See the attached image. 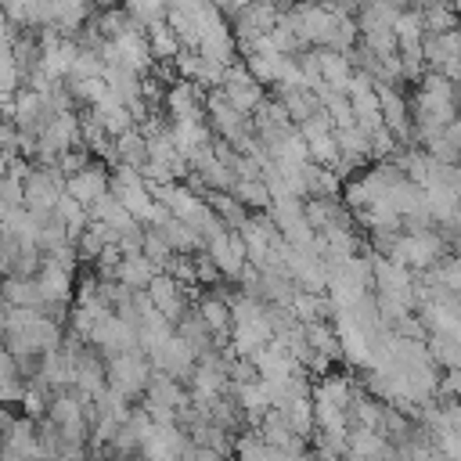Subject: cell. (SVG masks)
Wrapping results in <instances>:
<instances>
[{"label":"cell","instance_id":"obj_14","mask_svg":"<svg viewBox=\"0 0 461 461\" xmlns=\"http://www.w3.org/2000/svg\"><path fill=\"white\" fill-rule=\"evenodd\" d=\"M194 310L202 313V321L227 342L230 339V328H234V313H230V299L227 295H216V292H209V295H202V299H194Z\"/></svg>","mask_w":461,"mask_h":461},{"label":"cell","instance_id":"obj_16","mask_svg":"<svg viewBox=\"0 0 461 461\" xmlns=\"http://www.w3.org/2000/svg\"><path fill=\"white\" fill-rule=\"evenodd\" d=\"M317 65H321V76H324V83L328 86H335V90H346V83L353 79V61H349V54H339V50H317Z\"/></svg>","mask_w":461,"mask_h":461},{"label":"cell","instance_id":"obj_17","mask_svg":"<svg viewBox=\"0 0 461 461\" xmlns=\"http://www.w3.org/2000/svg\"><path fill=\"white\" fill-rule=\"evenodd\" d=\"M148 137H144V130L137 126V130H130V133H122L119 140H115V166H133V169H144L148 166Z\"/></svg>","mask_w":461,"mask_h":461},{"label":"cell","instance_id":"obj_1","mask_svg":"<svg viewBox=\"0 0 461 461\" xmlns=\"http://www.w3.org/2000/svg\"><path fill=\"white\" fill-rule=\"evenodd\" d=\"M151 375H155V364H151V357L140 353V349L108 357V385L119 389V393L130 396V400L140 396V393H148Z\"/></svg>","mask_w":461,"mask_h":461},{"label":"cell","instance_id":"obj_27","mask_svg":"<svg viewBox=\"0 0 461 461\" xmlns=\"http://www.w3.org/2000/svg\"><path fill=\"white\" fill-rule=\"evenodd\" d=\"M115 4H119V0H94V7H97V11H112Z\"/></svg>","mask_w":461,"mask_h":461},{"label":"cell","instance_id":"obj_5","mask_svg":"<svg viewBox=\"0 0 461 461\" xmlns=\"http://www.w3.org/2000/svg\"><path fill=\"white\" fill-rule=\"evenodd\" d=\"M220 90H223V97H227L234 108H241L245 115H256V108L267 101L263 83L252 79V72H249L245 65H230L227 76H223V83H220Z\"/></svg>","mask_w":461,"mask_h":461},{"label":"cell","instance_id":"obj_18","mask_svg":"<svg viewBox=\"0 0 461 461\" xmlns=\"http://www.w3.org/2000/svg\"><path fill=\"white\" fill-rule=\"evenodd\" d=\"M205 198H209V205L216 209V216H220V223H223L227 230H241V227L249 223V209L238 202L234 191H209Z\"/></svg>","mask_w":461,"mask_h":461},{"label":"cell","instance_id":"obj_24","mask_svg":"<svg viewBox=\"0 0 461 461\" xmlns=\"http://www.w3.org/2000/svg\"><path fill=\"white\" fill-rule=\"evenodd\" d=\"M234 194L245 209H256V212H267L274 205V194L267 187V180H238L234 184Z\"/></svg>","mask_w":461,"mask_h":461},{"label":"cell","instance_id":"obj_7","mask_svg":"<svg viewBox=\"0 0 461 461\" xmlns=\"http://www.w3.org/2000/svg\"><path fill=\"white\" fill-rule=\"evenodd\" d=\"M148 357H151L155 371H162V375H169V378H191L194 367H198V353H194L176 331H173L158 349H151Z\"/></svg>","mask_w":461,"mask_h":461},{"label":"cell","instance_id":"obj_13","mask_svg":"<svg viewBox=\"0 0 461 461\" xmlns=\"http://www.w3.org/2000/svg\"><path fill=\"white\" fill-rule=\"evenodd\" d=\"M79 50H83V43H79L76 36H65L58 47L43 50L40 72H47L54 83H65V79H68V72H72V65H76V58H79Z\"/></svg>","mask_w":461,"mask_h":461},{"label":"cell","instance_id":"obj_9","mask_svg":"<svg viewBox=\"0 0 461 461\" xmlns=\"http://www.w3.org/2000/svg\"><path fill=\"white\" fill-rule=\"evenodd\" d=\"M112 43L119 50V65L133 68L137 76H151L155 72V54H151V43H148V32L144 29H130L126 36H119Z\"/></svg>","mask_w":461,"mask_h":461},{"label":"cell","instance_id":"obj_3","mask_svg":"<svg viewBox=\"0 0 461 461\" xmlns=\"http://www.w3.org/2000/svg\"><path fill=\"white\" fill-rule=\"evenodd\" d=\"M295 18H299V36H303V43L313 47V50H324V47H331L342 14H331V11L321 7L317 0H306V4H295Z\"/></svg>","mask_w":461,"mask_h":461},{"label":"cell","instance_id":"obj_23","mask_svg":"<svg viewBox=\"0 0 461 461\" xmlns=\"http://www.w3.org/2000/svg\"><path fill=\"white\" fill-rule=\"evenodd\" d=\"M122 7L144 32L169 18V0H122Z\"/></svg>","mask_w":461,"mask_h":461},{"label":"cell","instance_id":"obj_19","mask_svg":"<svg viewBox=\"0 0 461 461\" xmlns=\"http://www.w3.org/2000/svg\"><path fill=\"white\" fill-rule=\"evenodd\" d=\"M158 230L166 234V241H169L180 256H194V252L205 249V238H202L194 227H187L184 220H176V216H169L166 223H158Z\"/></svg>","mask_w":461,"mask_h":461},{"label":"cell","instance_id":"obj_8","mask_svg":"<svg viewBox=\"0 0 461 461\" xmlns=\"http://www.w3.org/2000/svg\"><path fill=\"white\" fill-rule=\"evenodd\" d=\"M166 112H169V122H184V119H202V108H205V90L187 83V79H173L166 86Z\"/></svg>","mask_w":461,"mask_h":461},{"label":"cell","instance_id":"obj_12","mask_svg":"<svg viewBox=\"0 0 461 461\" xmlns=\"http://www.w3.org/2000/svg\"><path fill=\"white\" fill-rule=\"evenodd\" d=\"M198 54L209 58V61H216V65H223V68H230L234 65V54H238V36H234L230 22H223L212 32H205L202 43H198Z\"/></svg>","mask_w":461,"mask_h":461},{"label":"cell","instance_id":"obj_6","mask_svg":"<svg viewBox=\"0 0 461 461\" xmlns=\"http://www.w3.org/2000/svg\"><path fill=\"white\" fill-rule=\"evenodd\" d=\"M65 191H68L76 202H83L86 209H94V205L112 191V166L101 162V158H94L86 169H79V173L68 176Z\"/></svg>","mask_w":461,"mask_h":461},{"label":"cell","instance_id":"obj_26","mask_svg":"<svg viewBox=\"0 0 461 461\" xmlns=\"http://www.w3.org/2000/svg\"><path fill=\"white\" fill-rule=\"evenodd\" d=\"M425 277H429L432 285H439L443 292H450V295H457V299H461V256H454V252H450V256H447L436 270H429Z\"/></svg>","mask_w":461,"mask_h":461},{"label":"cell","instance_id":"obj_11","mask_svg":"<svg viewBox=\"0 0 461 461\" xmlns=\"http://www.w3.org/2000/svg\"><path fill=\"white\" fill-rule=\"evenodd\" d=\"M90 216H94L97 223H104L115 238H122V234H130V230H137V227H144V223H137V220H133V212H130V209L112 194V191H108V194L90 209Z\"/></svg>","mask_w":461,"mask_h":461},{"label":"cell","instance_id":"obj_25","mask_svg":"<svg viewBox=\"0 0 461 461\" xmlns=\"http://www.w3.org/2000/svg\"><path fill=\"white\" fill-rule=\"evenodd\" d=\"M144 256L166 274V267L176 259V249L166 241V234H162L158 227H144Z\"/></svg>","mask_w":461,"mask_h":461},{"label":"cell","instance_id":"obj_20","mask_svg":"<svg viewBox=\"0 0 461 461\" xmlns=\"http://www.w3.org/2000/svg\"><path fill=\"white\" fill-rule=\"evenodd\" d=\"M4 303H7V306H25V310H40V313H43L40 281H36V277H7V281H4Z\"/></svg>","mask_w":461,"mask_h":461},{"label":"cell","instance_id":"obj_22","mask_svg":"<svg viewBox=\"0 0 461 461\" xmlns=\"http://www.w3.org/2000/svg\"><path fill=\"white\" fill-rule=\"evenodd\" d=\"M148 43H151L155 61H162V65H173V61H176V54L184 50V43H180V40H176V32L169 29V22L151 25V29H148Z\"/></svg>","mask_w":461,"mask_h":461},{"label":"cell","instance_id":"obj_21","mask_svg":"<svg viewBox=\"0 0 461 461\" xmlns=\"http://www.w3.org/2000/svg\"><path fill=\"white\" fill-rule=\"evenodd\" d=\"M421 18H425V36H443V32L461 29V14H457V7L450 0H432L421 11Z\"/></svg>","mask_w":461,"mask_h":461},{"label":"cell","instance_id":"obj_2","mask_svg":"<svg viewBox=\"0 0 461 461\" xmlns=\"http://www.w3.org/2000/svg\"><path fill=\"white\" fill-rule=\"evenodd\" d=\"M205 256L216 263V270L227 277V281H238L241 274H245V267H249V249H245V238H241V230H220V234H212L209 241H205Z\"/></svg>","mask_w":461,"mask_h":461},{"label":"cell","instance_id":"obj_15","mask_svg":"<svg viewBox=\"0 0 461 461\" xmlns=\"http://www.w3.org/2000/svg\"><path fill=\"white\" fill-rule=\"evenodd\" d=\"M162 270L144 256V252H137V256H122V263H119V285H126L130 292H148L151 288V281L158 277Z\"/></svg>","mask_w":461,"mask_h":461},{"label":"cell","instance_id":"obj_10","mask_svg":"<svg viewBox=\"0 0 461 461\" xmlns=\"http://www.w3.org/2000/svg\"><path fill=\"white\" fill-rule=\"evenodd\" d=\"M270 97L285 104V112H288V119H292L295 126H303V122L313 119L317 112H324L317 90H310V86H281V83H277Z\"/></svg>","mask_w":461,"mask_h":461},{"label":"cell","instance_id":"obj_4","mask_svg":"<svg viewBox=\"0 0 461 461\" xmlns=\"http://www.w3.org/2000/svg\"><path fill=\"white\" fill-rule=\"evenodd\" d=\"M148 295H151L155 310H158L169 324H180V321L194 310V303H191V288H187V285H180V281H176V277H169V274H158V277L151 281Z\"/></svg>","mask_w":461,"mask_h":461}]
</instances>
